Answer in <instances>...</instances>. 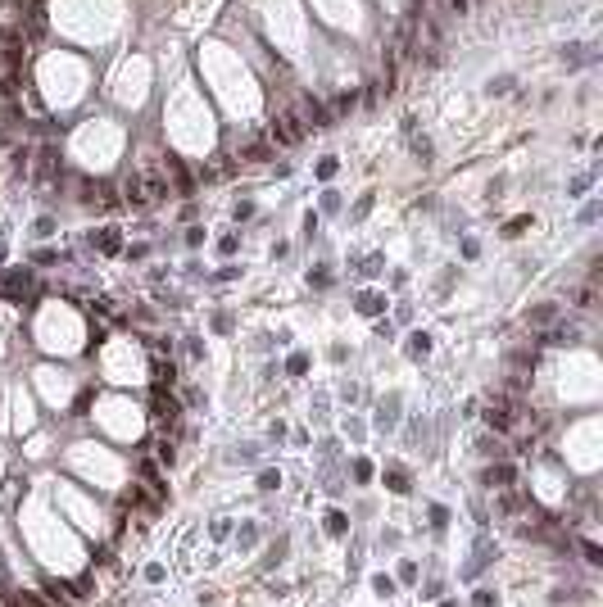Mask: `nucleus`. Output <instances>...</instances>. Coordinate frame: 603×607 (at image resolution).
Listing matches in <instances>:
<instances>
[{"label":"nucleus","mask_w":603,"mask_h":607,"mask_svg":"<svg viewBox=\"0 0 603 607\" xmlns=\"http://www.w3.org/2000/svg\"><path fill=\"white\" fill-rule=\"evenodd\" d=\"M18 599H23V607H50V603H41V599H36V594H18Z\"/></svg>","instance_id":"nucleus-14"},{"label":"nucleus","mask_w":603,"mask_h":607,"mask_svg":"<svg viewBox=\"0 0 603 607\" xmlns=\"http://www.w3.org/2000/svg\"><path fill=\"white\" fill-rule=\"evenodd\" d=\"M23 64V46L14 41H0V77H14V69Z\"/></svg>","instance_id":"nucleus-3"},{"label":"nucleus","mask_w":603,"mask_h":607,"mask_svg":"<svg viewBox=\"0 0 603 607\" xmlns=\"http://www.w3.org/2000/svg\"><path fill=\"white\" fill-rule=\"evenodd\" d=\"M177 403H172V399H164V394H155V421H159V426H172V421H177Z\"/></svg>","instance_id":"nucleus-4"},{"label":"nucleus","mask_w":603,"mask_h":607,"mask_svg":"<svg viewBox=\"0 0 603 607\" xmlns=\"http://www.w3.org/2000/svg\"><path fill=\"white\" fill-rule=\"evenodd\" d=\"M172 458H177V449H172L168 440H164V445H159V462H168V467H172Z\"/></svg>","instance_id":"nucleus-11"},{"label":"nucleus","mask_w":603,"mask_h":607,"mask_svg":"<svg viewBox=\"0 0 603 607\" xmlns=\"http://www.w3.org/2000/svg\"><path fill=\"white\" fill-rule=\"evenodd\" d=\"M304 137V118L295 109H282L272 118V141H282V146H295V141Z\"/></svg>","instance_id":"nucleus-1"},{"label":"nucleus","mask_w":603,"mask_h":607,"mask_svg":"<svg viewBox=\"0 0 603 607\" xmlns=\"http://www.w3.org/2000/svg\"><path fill=\"white\" fill-rule=\"evenodd\" d=\"M327 531H331V535H345V531H349V522H345L340 512H331V517H327Z\"/></svg>","instance_id":"nucleus-7"},{"label":"nucleus","mask_w":603,"mask_h":607,"mask_svg":"<svg viewBox=\"0 0 603 607\" xmlns=\"http://www.w3.org/2000/svg\"><path fill=\"white\" fill-rule=\"evenodd\" d=\"M258 485H263V489H277V485H282V476H277V471H263V480H258Z\"/></svg>","instance_id":"nucleus-13"},{"label":"nucleus","mask_w":603,"mask_h":607,"mask_svg":"<svg viewBox=\"0 0 603 607\" xmlns=\"http://www.w3.org/2000/svg\"><path fill=\"white\" fill-rule=\"evenodd\" d=\"M431 349V340H427V335H417V340L413 344H408V354H413V358H422V354Z\"/></svg>","instance_id":"nucleus-9"},{"label":"nucleus","mask_w":603,"mask_h":607,"mask_svg":"<svg viewBox=\"0 0 603 607\" xmlns=\"http://www.w3.org/2000/svg\"><path fill=\"white\" fill-rule=\"evenodd\" d=\"M585 562H595V566L603 562V553H599V544H590V539H585Z\"/></svg>","instance_id":"nucleus-12"},{"label":"nucleus","mask_w":603,"mask_h":607,"mask_svg":"<svg viewBox=\"0 0 603 607\" xmlns=\"http://www.w3.org/2000/svg\"><path fill=\"white\" fill-rule=\"evenodd\" d=\"M50 172H55V146H46V150H41V168H36V177L46 181Z\"/></svg>","instance_id":"nucleus-6"},{"label":"nucleus","mask_w":603,"mask_h":607,"mask_svg":"<svg viewBox=\"0 0 603 607\" xmlns=\"http://www.w3.org/2000/svg\"><path fill=\"white\" fill-rule=\"evenodd\" d=\"M485 421H490L494 431H513V426H517V408H508L504 399H494L490 412H485Z\"/></svg>","instance_id":"nucleus-2"},{"label":"nucleus","mask_w":603,"mask_h":607,"mask_svg":"<svg viewBox=\"0 0 603 607\" xmlns=\"http://www.w3.org/2000/svg\"><path fill=\"white\" fill-rule=\"evenodd\" d=\"M100 249H104V254H113V249H118V236H113V231H104V236H100Z\"/></svg>","instance_id":"nucleus-10"},{"label":"nucleus","mask_w":603,"mask_h":607,"mask_svg":"<svg viewBox=\"0 0 603 607\" xmlns=\"http://www.w3.org/2000/svg\"><path fill=\"white\" fill-rule=\"evenodd\" d=\"M372 589H377V594H395V580H390V575H377V580H372Z\"/></svg>","instance_id":"nucleus-8"},{"label":"nucleus","mask_w":603,"mask_h":607,"mask_svg":"<svg viewBox=\"0 0 603 607\" xmlns=\"http://www.w3.org/2000/svg\"><path fill=\"white\" fill-rule=\"evenodd\" d=\"M449 9H454V14L463 18V14H467V0H449Z\"/></svg>","instance_id":"nucleus-15"},{"label":"nucleus","mask_w":603,"mask_h":607,"mask_svg":"<svg viewBox=\"0 0 603 607\" xmlns=\"http://www.w3.org/2000/svg\"><path fill=\"white\" fill-rule=\"evenodd\" d=\"M513 480V467H490L485 471V485H494V489H504Z\"/></svg>","instance_id":"nucleus-5"}]
</instances>
